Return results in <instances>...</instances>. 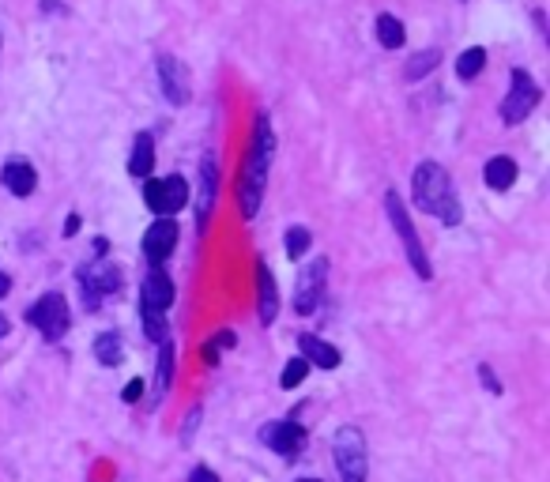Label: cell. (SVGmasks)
<instances>
[{
	"mask_svg": "<svg viewBox=\"0 0 550 482\" xmlns=\"http://www.w3.org/2000/svg\"><path fill=\"white\" fill-rule=\"evenodd\" d=\"M275 147L279 144H275L268 113H257L253 136H249L242 155V170H238V211H242V219H257L260 200H264V185H268V174H272Z\"/></svg>",
	"mask_w": 550,
	"mask_h": 482,
	"instance_id": "cell-1",
	"label": "cell"
},
{
	"mask_svg": "<svg viewBox=\"0 0 550 482\" xmlns=\"http://www.w3.org/2000/svg\"><path fill=\"white\" fill-rule=\"evenodd\" d=\"M411 196L419 211L434 215L437 223L456 226L464 219V208H460V196H456L453 181H449V170L441 162H419L415 174H411Z\"/></svg>",
	"mask_w": 550,
	"mask_h": 482,
	"instance_id": "cell-2",
	"label": "cell"
},
{
	"mask_svg": "<svg viewBox=\"0 0 550 482\" xmlns=\"http://www.w3.org/2000/svg\"><path fill=\"white\" fill-rule=\"evenodd\" d=\"M385 211H389V223H392V230H396V238L404 241V253H407V260H411L415 275H419V279H430V275H434L430 253H426V245H422L419 230H415V223H411V211H407V204L400 200V193H396V189H389V193H385Z\"/></svg>",
	"mask_w": 550,
	"mask_h": 482,
	"instance_id": "cell-3",
	"label": "cell"
},
{
	"mask_svg": "<svg viewBox=\"0 0 550 482\" xmlns=\"http://www.w3.org/2000/svg\"><path fill=\"white\" fill-rule=\"evenodd\" d=\"M332 460L340 467V482H366L370 471V452H366V437L358 426H340L332 437Z\"/></svg>",
	"mask_w": 550,
	"mask_h": 482,
	"instance_id": "cell-4",
	"label": "cell"
},
{
	"mask_svg": "<svg viewBox=\"0 0 550 482\" xmlns=\"http://www.w3.org/2000/svg\"><path fill=\"white\" fill-rule=\"evenodd\" d=\"M539 98H543V91H539V83L524 72V68H513L509 72V95L502 98V121L505 125H520V121H528L532 117V110L539 106Z\"/></svg>",
	"mask_w": 550,
	"mask_h": 482,
	"instance_id": "cell-5",
	"label": "cell"
},
{
	"mask_svg": "<svg viewBox=\"0 0 550 482\" xmlns=\"http://www.w3.org/2000/svg\"><path fill=\"white\" fill-rule=\"evenodd\" d=\"M144 204H147V211H155V219H174V215L189 204V181H185L181 174L147 181Z\"/></svg>",
	"mask_w": 550,
	"mask_h": 482,
	"instance_id": "cell-6",
	"label": "cell"
},
{
	"mask_svg": "<svg viewBox=\"0 0 550 482\" xmlns=\"http://www.w3.org/2000/svg\"><path fill=\"white\" fill-rule=\"evenodd\" d=\"M27 324L38 328L49 343H57V339L68 332V324H72V313H68V298L65 294H42L31 309H27Z\"/></svg>",
	"mask_w": 550,
	"mask_h": 482,
	"instance_id": "cell-7",
	"label": "cell"
},
{
	"mask_svg": "<svg viewBox=\"0 0 550 482\" xmlns=\"http://www.w3.org/2000/svg\"><path fill=\"white\" fill-rule=\"evenodd\" d=\"M155 76H159V91L166 95L170 106H189V68L181 65L174 53H159L155 57Z\"/></svg>",
	"mask_w": 550,
	"mask_h": 482,
	"instance_id": "cell-8",
	"label": "cell"
},
{
	"mask_svg": "<svg viewBox=\"0 0 550 482\" xmlns=\"http://www.w3.org/2000/svg\"><path fill=\"white\" fill-rule=\"evenodd\" d=\"M260 441H264L275 456H283V460H298L302 441H306V426L294 422V418H279V422H268V426L260 430Z\"/></svg>",
	"mask_w": 550,
	"mask_h": 482,
	"instance_id": "cell-9",
	"label": "cell"
},
{
	"mask_svg": "<svg viewBox=\"0 0 550 482\" xmlns=\"http://www.w3.org/2000/svg\"><path fill=\"white\" fill-rule=\"evenodd\" d=\"M324 287H328V257H317L309 268L298 272V287H294V309L298 313H313L321 306Z\"/></svg>",
	"mask_w": 550,
	"mask_h": 482,
	"instance_id": "cell-10",
	"label": "cell"
},
{
	"mask_svg": "<svg viewBox=\"0 0 550 482\" xmlns=\"http://www.w3.org/2000/svg\"><path fill=\"white\" fill-rule=\"evenodd\" d=\"M219 204V159L215 155H204L200 159V185H196V230L204 234L208 230L211 211Z\"/></svg>",
	"mask_w": 550,
	"mask_h": 482,
	"instance_id": "cell-11",
	"label": "cell"
},
{
	"mask_svg": "<svg viewBox=\"0 0 550 482\" xmlns=\"http://www.w3.org/2000/svg\"><path fill=\"white\" fill-rule=\"evenodd\" d=\"M80 287L87 306L95 309L106 294H117L121 290V268L117 264H98V268H83L80 272Z\"/></svg>",
	"mask_w": 550,
	"mask_h": 482,
	"instance_id": "cell-12",
	"label": "cell"
},
{
	"mask_svg": "<svg viewBox=\"0 0 550 482\" xmlns=\"http://www.w3.org/2000/svg\"><path fill=\"white\" fill-rule=\"evenodd\" d=\"M178 223L174 219H155V223L147 226L144 234V257L151 268H159L162 260L174 253V245H178Z\"/></svg>",
	"mask_w": 550,
	"mask_h": 482,
	"instance_id": "cell-13",
	"label": "cell"
},
{
	"mask_svg": "<svg viewBox=\"0 0 550 482\" xmlns=\"http://www.w3.org/2000/svg\"><path fill=\"white\" fill-rule=\"evenodd\" d=\"M174 306V279L166 272H147L144 287H140V309H151V313H166Z\"/></svg>",
	"mask_w": 550,
	"mask_h": 482,
	"instance_id": "cell-14",
	"label": "cell"
},
{
	"mask_svg": "<svg viewBox=\"0 0 550 482\" xmlns=\"http://www.w3.org/2000/svg\"><path fill=\"white\" fill-rule=\"evenodd\" d=\"M257 317L264 328L279 317V287H275V275L264 260H257Z\"/></svg>",
	"mask_w": 550,
	"mask_h": 482,
	"instance_id": "cell-15",
	"label": "cell"
},
{
	"mask_svg": "<svg viewBox=\"0 0 550 482\" xmlns=\"http://www.w3.org/2000/svg\"><path fill=\"white\" fill-rule=\"evenodd\" d=\"M0 181H4V189L12 196H31L34 185H38V174H34L31 162L23 159H8L0 166Z\"/></svg>",
	"mask_w": 550,
	"mask_h": 482,
	"instance_id": "cell-16",
	"label": "cell"
},
{
	"mask_svg": "<svg viewBox=\"0 0 550 482\" xmlns=\"http://www.w3.org/2000/svg\"><path fill=\"white\" fill-rule=\"evenodd\" d=\"M298 347H302V358L313 362V366H321V370H336V366L343 362L340 347H332V343L321 339V336H309V332H302V336H298Z\"/></svg>",
	"mask_w": 550,
	"mask_h": 482,
	"instance_id": "cell-17",
	"label": "cell"
},
{
	"mask_svg": "<svg viewBox=\"0 0 550 482\" xmlns=\"http://www.w3.org/2000/svg\"><path fill=\"white\" fill-rule=\"evenodd\" d=\"M151 166H155V136H151V132H136L129 151V174L151 177Z\"/></svg>",
	"mask_w": 550,
	"mask_h": 482,
	"instance_id": "cell-18",
	"label": "cell"
},
{
	"mask_svg": "<svg viewBox=\"0 0 550 482\" xmlns=\"http://www.w3.org/2000/svg\"><path fill=\"white\" fill-rule=\"evenodd\" d=\"M483 181H486V189H494V193H505V189H509L513 181H517V162L509 159V155H494V159L486 162Z\"/></svg>",
	"mask_w": 550,
	"mask_h": 482,
	"instance_id": "cell-19",
	"label": "cell"
},
{
	"mask_svg": "<svg viewBox=\"0 0 550 482\" xmlns=\"http://www.w3.org/2000/svg\"><path fill=\"white\" fill-rule=\"evenodd\" d=\"M170 381H174V343L162 339L159 343V362H155V392L166 396L170 392Z\"/></svg>",
	"mask_w": 550,
	"mask_h": 482,
	"instance_id": "cell-20",
	"label": "cell"
},
{
	"mask_svg": "<svg viewBox=\"0 0 550 482\" xmlns=\"http://www.w3.org/2000/svg\"><path fill=\"white\" fill-rule=\"evenodd\" d=\"M377 42L385 49H400L407 42V31H404V23L396 16H389V12H381L377 16Z\"/></svg>",
	"mask_w": 550,
	"mask_h": 482,
	"instance_id": "cell-21",
	"label": "cell"
},
{
	"mask_svg": "<svg viewBox=\"0 0 550 482\" xmlns=\"http://www.w3.org/2000/svg\"><path fill=\"white\" fill-rule=\"evenodd\" d=\"M95 358L106 370L121 366V332H102V336L95 339Z\"/></svg>",
	"mask_w": 550,
	"mask_h": 482,
	"instance_id": "cell-22",
	"label": "cell"
},
{
	"mask_svg": "<svg viewBox=\"0 0 550 482\" xmlns=\"http://www.w3.org/2000/svg\"><path fill=\"white\" fill-rule=\"evenodd\" d=\"M437 61H441V53L437 49H422V53H415L411 61H407V68H404V80H422V76H430L437 68Z\"/></svg>",
	"mask_w": 550,
	"mask_h": 482,
	"instance_id": "cell-23",
	"label": "cell"
},
{
	"mask_svg": "<svg viewBox=\"0 0 550 482\" xmlns=\"http://www.w3.org/2000/svg\"><path fill=\"white\" fill-rule=\"evenodd\" d=\"M483 68H486V49L471 46L460 53V61H456V76H460V80H475Z\"/></svg>",
	"mask_w": 550,
	"mask_h": 482,
	"instance_id": "cell-24",
	"label": "cell"
},
{
	"mask_svg": "<svg viewBox=\"0 0 550 482\" xmlns=\"http://www.w3.org/2000/svg\"><path fill=\"white\" fill-rule=\"evenodd\" d=\"M309 241H313L309 226H291V230H287V257L302 260L309 253Z\"/></svg>",
	"mask_w": 550,
	"mask_h": 482,
	"instance_id": "cell-25",
	"label": "cell"
},
{
	"mask_svg": "<svg viewBox=\"0 0 550 482\" xmlns=\"http://www.w3.org/2000/svg\"><path fill=\"white\" fill-rule=\"evenodd\" d=\"M140 321H144V332L151 343H162L170 339V328H166V317L162 313H151V309H140Z\"/></svg>",
	"mask_w": 550,
	"mask_h": 482,
	"instance_id": "cell-26",
	"label": "cell"
},
{
	"mask_svg": "<svg viewBox=\"0 0 550 482\" xmlns=\"http://www.w3.org/2000/svg\"><path fill=\"white\" fill-rule=\"evenodd\" d=\"M306 373H309L306 358H291V362H287V370H283V377H279V385H283V388H298L302 381H306Z\"/></svg>",
	"mask_w": 550,
	"mask_h": 482,
	"instance_id": "cell-27",
	"label": "cell"
},
{
	"mask_svg": "<svg viewBox=\"0 0 550 482\" xmlns=\"http://www.w3.org/2000/svg\"><path fill=\"white\" fill-rule=\"evenodd\" d=\"M479 381H483V388L490 392V396H502V381H498V373L490 370V366H479Z\"/></svg>",
	"mask_w": 550,
	"mask_h": 482,
	"instance_id": "cell-28",
	"label": "cell"
},
{
	"mask_svg": "<svg viewBox=\"0 0 550 482\" xmlns=\"http://www.w3.org/2000/svg\"><path fill=\"white\" fill-rule=\"evenodd\" d=\"M140 396H144V381H140V377H132L129 385L121 388V400H125V403H140Z\"/></svg>",
	"mask_w": 550,
	"mask_h": 482,
	"instance_id": "cell-29",
	"label": "cell"
},
{
	"mask_svg": "<svg viewBox=\"0 0 550 482\" xmlns=\"http://www.w3.org/2000/svg\"><path fill=\"white\" fill-rule=\"evenodd\" d=\"M200 415H204V411H200V407H193V411H189V418H185V430H181V441H185V445H189V441H193V434H196V422H200Z\"/></svg>",
	"mask_w": 550,
	"mask_h": 482,
	"instance_id": "cell-30",
	"label": "cell"
},
{
	"mask_svg": "<svg viewBox=\"0 0 550 482\" xmlns=\"http://www.w3.org/2000/svg\"><path fill=\"white\" fill-rule=\"evenodd\" d=\"M200 358H204V362H208V366H219V358H223V351H219V347H215V339H208V343H204V347H200Z\"/></svg>",
	"mask_w": 550,
	"mask_h": 482,
	"instance_id": "cell-31",
	"label": "cell"
},
{
	"mask_svg": "<svg viewBox=\"0 0 550 482\" xmlns=\"http://www.w3.org/2000/svg\"><path fill=\"white\" fill-rule=\"evenodd\" d=\"M215 347H219V351H230V347H234V343H238V336H234V332H230V328H223V332H215Z\"/></svg>",
	"mask_w": 550,
	"mask_h": 482,
	"instance_id": "cell-32",
	"label": "cell"
},
{
	"mask_svg": "<svg viewBox=\"0 0 550 482\" xmlns=\"http://www.w3.org/2000/svg\"><path fill=\"white\" fill-rule=\"evenodd\" d=\"M189 482H219V475H215L211 467H193V475H189Z\"/></svg>",
	"mask_w": 550,
	"mask_h": 482,
	"instance_id": "cell-33",
	"label": "cell"
},
{
	"mask_svg": "<svg viewBox=\"0 0 550 482\" xmlns=\"http://www.w3.org/2000/svg\"><path fill=\"white\" fill-rule=\"evenodd\" d=\"M80 230V215H72V219H65V238H72Z\"/></svg>",
	"mask_w": 550,
	"mask_h": 482,
	"instance_id": "cell-34",
	"label": "cell"
},
{
	"mask_svg": "<svg viewBox=\"0 0 550 482\" xmlns=\"http://www.w3.org/2000/svg\"><path fill=\"white\" fill-rule=\"evenodd\" d=\"M106 249H110V241H106V238H95V257H106Z\"/></svg>",
	"mask_w": 550,
	"mask_h": 482,
	"instance_id": "cell-35",
	"label": "cell"
},
{
	"mask_svg": "<svg viewBox=\"0 0 550 482\" xmlns=\"http://www.w3.org/2000/svg\"><path fill=\"white\" fill-rule=\"evenodd\" d=\"M12 290V279H8V272H0V298Z\"/></svg>",
	"mask_w": 550,
	"mask_h": 482,
	"instance_id": "cell-36",
	"label": "cell"
},
{
	"mask_svg": "<svg viewBox=\"0 0 550 482\" xmlns=\"http://www.w3.org/2000/svg\"><path fill=\"white\" fill-rule=\"evenodd\" d=\"M8 332H12V321H8V317H4V313H0V339L8 336Z\"/></svg>",
	"mask_w": 550,
	"mask_h": 482,
	"instance_id": "cell-37",
	"label": "cell"
},
{
	"mask_svg": "<svg viewBox=\"0 0 550 482\" xmlns=\"http://www.w3.org/2000/svg\"><path fill=\"white\" fill-rule=\"evenodd\" d=\"M298 482H321V479H298Z\"/></svg>",
	"mask_w": 550,
	"mask_h": 482,
	"instance_id": "cell-38",
	"label": "cell"
}]
</instances>
